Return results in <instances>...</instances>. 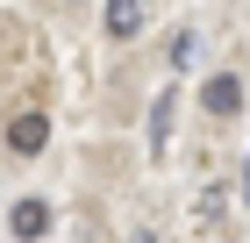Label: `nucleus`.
<instances>
[{
  "mask_svg": "<svg viewBox=\"0 0 250 243\" xmlns=\"http://www.w3.org/2000/svg\"><path fill=\"white\" fill-rule=\"evenodd\" d=\"M243 200H250V172H243Z\"/></svg>",
  "mask_w": 250,
  "mask_h": 243,
  "instance_id": "nucleus-5",
  "label": "nucleus"
},
{
  "mask_svg": "<svg viewBox=\"0 0 250 243\" xmlns=\"http://www.w3.org/2000/svg\"><path fill=\"white\" fill-rule=\"evenodd\" d=\"M129 243H157V236H129Z\"/></svg>",
  "mask_w": 250,
  "mask_h": 243,
  "instance_id": "nucleus-6",
  "label": "nucleus"
},
{
  "mask_svg": "<svg viewBox=\"0 0 250 243\" xmlns=\"http://www.w3.org/2000/svg\"><path fill=\"white\" fill-rule=\"evenodd\" d=\"M200 108H208L214 122H229V114L243 108V79H229V72H214L208 86H200Z\"/></svg>",
  "mask_w": 250,
  "mask_h": 243,
  "instance_id": "nucleus-2",
  "label": "nucleus"
},
{
  "mask_svg": "<svg viewBox=\"0 0 250 243\" xmlns=\"http://www.w3.org/2000/svg\"><path fill=\"white\" fill-rule=\"evenodd\" d=\"M7 229H15L21 243H36V236H50V207H43V200H15V215H7Z\"/></svg>",
  "mask_w": 250,
  "mask_h": 243,
  "instance_id": "nucleus-3",
  "label": "nucleus"
},
{
  "mask_svg": "<svg viewBox=\"0 0 250 243\" xmlns=\"http://www.w3.org/2000/svg\"><path fill=\"white\" fill-rule=\"evenodd\" d=\"M43 143H50V122H43L36 108H21L15 122H7V150H15V157H36Z\"/></svg>",
  "mask_w": 250,
  "mask_h": 243,
  "instance_id": "nucleus-1",
  "label": "nucleus"
},
{
  "mask_svg": "<svg viewBox=\"0 0 250 243\" xmlns=\"http://www.w3.org/2000/svg\"><path fill=\"white\" fill-rule=\"evenodd\" d=\"M136 29H143V0H107V36L129 43Z\"/></svg>",
  "mask_w": 250,
  "mask_h": 243,
  "instance_id": "nucleus-4",
  "label": "nucleus"
}]
</instances>
